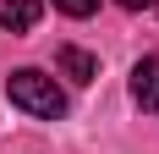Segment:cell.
Returning <instances> with one entry per match:
<instances>
[{"mask_svg":"<svg viewBox=\"0 0 159 154\" xmlns=\"http://www.w3.org/2000/svg\"><path fill=\"white\" fill-rule=\"evenodd\" d=\"M6 94H11V105H16V110H28V116H39V121L66 116V94L55 88V77L33 72V66H22V72L6 77Z\"/></svg>","mask_w":159,"mask_h":154,"instance_id":"6da1fadb","label":"cell"},{"mask_svg":"<svg viewBox=\"0 0 159 154\" xmlns=\"http://www.w3.org/2000/svg\"><path fill=\"white\" fill-rule=\"evenodd\" d=\"M132 99L143 110H159V55H148V61L132 66Z\"/></svg>","mask_w":159,"mask_h":154,"instance_id":"7a4b0ae2","label":"cell"},{"mask_svg":"<svg viewBox=\"0 0 159 154\" xmlns=\"http://www.w3.org/2000/svg\"><path fill=\"white\" fill-rule=\"evenodd\" d=\"M55 66H61L71 83H93V77H99V55H88V50H77V44H61V50H55Z\"/></svg>","mask_w":159,"mask_h":154,"instance_id":"3957f363","label":"cell"},{"mask_svg":"<svg viewBox=\"0 0 159 154\" xmlns=\"http://www.w3.org/2000/svg\"><path fill=\"white\" fill-rule=\"evenodd\" d=\"M44 17V0H0V28L6 33H28Z\"/></svg>","mask_w":159,"mask_h":154,"instance_id":"277c9868","label":"cell"},{"mask_svg":"<svg viewBox=\"0 0 159 154\" xmlns=\"http://www.w3.org/2000/svg\"><path fill=\"white\" fill-rule=\"evenodd\" d=\"M55 11H66V17H93L99 0H55Z\"/></svg>","mask_w":159,"mask_h":154,"instance_id":"5b68a950","label":"cell"},{"mask_svg":"<svg viewBox=\"0 0 159 154\" xmlns=\"http://www.w3.org/2000/svg\"><path fill=\"white\" fill-rule=\"evenodd\" d=\"M115 6H126V11H148V6H159V0H115Z\"/></svg>","mask_w":159,"mask_h":154,"instance_id":"8992f818","label":"cell"}]
</instances>
